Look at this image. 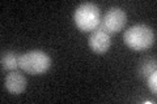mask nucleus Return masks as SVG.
Segmentation results:
<instances>
[{
    "label": "nucleus",
    "mask_w": 157,
    "mask_h": 104,
    "mask_svg": "<svg viewBox=\"0 0 157 104\" xmlns=\"http://www.w3.org/2000/svg\"><path fill=\"white\" fill-rule=\"evenodd\" d=\"M156 82H157V74H156V72H153L148 77V86H149V88L152 90V92H155V94L157 91V83Z\"/></svg>",
    "instance_id": "9"
},
{
    "label": "nucleus",
    "mask_w": 157,
    "mask_h": 104,
    "mask_svg": "<svg viewBox=\"0 0 157 104\" xmlns=\"http://www.w3.org/2000/svg\"><path fill=\"white\" fill-rule=\"evenodd\" d=\"M127 16L123 9L121 8H110L105 14L104 20H101L100 29L105 30L107 34H115L121 31L126 25Z\"/></svg>",
    "instance_id": "4"
},
{
    "label": "nucleus",
    "mask_w": 157,
    "mask_h": 104,
    "mask_svg": "<svg viewBox=\"0 0 157 104\" xmlns=\"http://www.w3.org/2000/svg\"><path fill=\"white\" fill-rule=\"evenodd\" d=\"M153 72H156V61L155 60H149V61L141 64V68H140L141 77H149Z\"/></svg>",
    "instance_id": "8"
},
{
    "label": "nucleus",
    "mask_w": 157,
    "mask_h": 104,
    "mask_svg": "<svg viewBox=\"0 0 157 104\" xmlns=\"http://www.w3.org/2000/svg\"><path fill=\"white\" fill-rule=\"evenodd\" d=\"M75 23L81 31H94L101 25V11L96 4L84 3L75 12Z\"/></svg>",
    "instance_id": "2"
},
{
    "label": "nucleus",
    "mask_w": 157,
    "mask_h": 104,
    "mask_svg": "<svg viewBox=\"0 0 157 104\" xmlns=\"http://www.w3.org/2000/svg\"><path fill=\"white\" fill-rule=\"evenodd\" d=\"M26 78L17 70H12L6 77V88L13 95L21 94L26 88Z\"/></svg>",
    "instance_id": "6"
},
{
    "label": "nucleus",
    "mask_w": 157,
    "mask_h": 104,
    "mask_svg": "<svg viewBox=\"0 0 157 104\" xmlns=\"http://www.w3.org/2000/svg\"><path fill=\"white\" fill-rule=\"evenodd\" d=\"M88 43H89V47L93 52L98 53V55H102V53L107 52V49L110 48L111 39H110V35L105 30L98 27L90 34Z\"/></svg>",
    "instance_id": "5"
},
{
    "label": "nucleus",
    "mask_w": 157,
    "mask_h": 104,
    "mask_svg": "<svg viewBox=\"0 0 157 104\" xmlns=\"http://www.w3.org/2000/svg\"><path fill=\"white\" fill-rule=\"evenodd\" d=\"M51 66V59L47 53L34 49L20 56V68L29 74H43Z\"/></svg>",
    "instance_id": "3"
},
{
    "label": "nucleus",
    "mask_w": 157,
    "mask_h": 104,
    "mask_svg": "<svg viewBox=\"0 0 157 104\" xmlns=\"http://www.w3.org/2000/svg\"><path fill=\"white\" fill-rule=\"evenodd\" d=\"M20 56L21 55H18L13 51H4L2 53V59H0L2 68L11 72L16 70L17 68H20Z\"/></svg>",
    "instance_id": "7"
},
{
    "label": "nucleus",
    "mask_w": 157,
    "mask_h": 104,
    "mask_svg": "<svg viewBox=\"0 0 157 104\" xmlns=\"http://www.w3.org/2000/svg\"><path fill=\"white\" fill-rule=\"evenodd\" d=\"M155 38V31L147 25H135L124 31L123 41L131 49L143 51L153 46Z\"/></svg>",
    "instance_id": "1"
}]
</instances>
